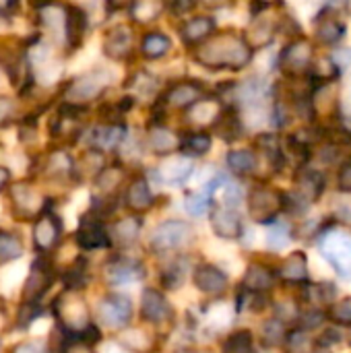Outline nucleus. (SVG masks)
Instances as JSON below:
<instances>
[{"label":"nucleus","instance_id":"1","mask_svg":"<svg viewBox=\"0 0 351 353\" xmlns=\"http://www.w3.org/2000/svg\"><path fill=\"white\" fill-rule=\"evenodd\" d=\"M252 48L250 43L228 31V33H219V35H211L207 41H203L197 48V60L211 70H221V68H230V70H242L244 66L250 64L252 60Z\"/></svg>","mask_w":351,"mask_h":353},{"label":"nucleus","instance_id":"2","mask_svg":"<svg viewBox=\"0 0 351 353\" xmlns=\"http://www.w3.org/2000/svg\"><path fill=\"white\" fill-rule=\"evenodd\" d=\"M319 250L339 277L351 279V234L343 230L325 232L319 238Z\"/></svg>","mask_w":351,"mask_h":353},{"label":"nucleus","instance_id":"3","mask_svg":"<svg viewBox=\"0 0 351 353\" xmlns=\"http://www.w3.org/2000/svg\"><path fill=\"white\" fill-rule=\"evenodd\" d=\"M283 211V194L275 188L257 186L248 194V213L254 221L271 225Z\"/></svg>","mask_w":351,"mask_h":353},{"label":"nucleus","instance_id":"4","mask_svg":"<svg viewBox=\"0 0 351 353\" xmlns=\"http://www.w3.org/2000/svg\"><path fill=\"white\" fill-rule=\"evenodd\" d=\"M190 240H192V228L188 223L180 219H168L151 232L149 246L153 252H170L182 248Z\"/></svg>","mask_w":351,"mask_h":353},{"label":"nucleus","instance_id":"5","mask_svg":"<svg viewBox=\"0 0 351 353\" xmlns=\"http://www.w3.org/2000/svg\"><path fill=\"white\" fill-rule=\"evenodd\" d=\"M314 62V50L312 43L306 37H296L294 41H290L283 52H281V70L290 77H298L302 72H306Z\"/></svg>","mask_w":351,"mask_h":353},{"label":"nucleus","instance_id":"6","mask_svg":"<svg viewBox=\"0 0 351 353\" xmlns=\"http://www.w3.org/2000/svg\"><path fill=\"white\" fill-rule=\"evenodd\" d=\"M97 316L110 329H124V327H128V323L132 319L130 300L122 294H110L99 302Z\"/></svg>","mask_w":351,"mask_h":353},{"label":"nucleus","instance_id":"7","mask_svg":"<svg viewBox=\"0 0 351 353\" xmlns=\"http://www.w3.org/2000/svg\"><path fill=\"white\" fill-rule=\"evenodd\" d=\"M106 74L101 70H93L87 74H81L79 79H74L68 89H66V99L70 103H85L91 101L93 97H97L103 87H106Z\"/></svg>","mask_w":351,"mask_h":353},{"label":"nucleus","instance_id":"8","mask_svg":"<svg viewBox=\"0 0 351 353\" xmlns=\"http://www.w3.org/2000/svg\"><path fill=\"white\" fill-rule=\"evenodd\" d=\"M60 236H62V221L58 219V215L52 213V211H41V215H39V219L35 221V228H33L35 248L39 252H48L58 244Z\"/></svg>","mask_w":351,"mask_h":353},{"label":"nucleus","instance_id":"9","mask_svg":"<svg viewBox=\"0 0 351 353\" xmlns=\"http://www.w3.org/2000/svg\"><path fill=\"white\" fill-rule=\"evenodd\" d=\"M211 228L221 240H238L244 232L242 217L234 207H215L211 213Z\"/></svg>","mask_w":351,"mask_h":353},{"label":"nucleus","instance_id":"10","mask_svg":"<svg viewBox=\"0 0 351 353\" xmlns=\"http://www.w3.org/2000/svg\"><path fill=\"white\" fill-rule=\"evenodd\" d=\"M74 238H77V244L85 250H97V248H106L112 244V236L108 234L106 225L97 217H83Z\"/></svg>","mask_w":351,"mask_h":353},{"label":"nucleus","instance_id":"11","mask_svg":"<svg viewBox=\"0 0 351 353\" xmlns=\"http://www.w3.org/2000/svg\"><path fill=\"white\" fill-rule=\"evenodd\" d=\"M314 29H317V39L325 46H335L345 35V25L337 17L333 6H327L319 12V17L314 19Z\"/></svg>","mask_w":351,"mask_h":353},{"label":"nucleus","instance_id":"12","mask_svg":"<svg viewBox=\"0 0 351 353\" xmlns=\"http://www.w3.org/2000/svg\"><path fill=\"white\" fill-rule=\"evenodd\" d=\"M203 97V85H199L197 81H180L168 87L163 101L170 108H178V110H190L194 103H199Z\"/></svg>","mask_w":351,"mask_h":353},{"label":"nucleus","instance_id":"13","mask_svg":"<svg viewBox=\"0 0 351 353\" xmlns=\"http://www.w3.org/2000/svg\"><path fill=\"white\" fill-rule=\"evenodd\" d=\"M141 316H143V321L153 323V325L166 323L172 316L168 298L159 290L147 288L141 296Z\"/></svg>","mask_w":351,"mask_h":353},{"label":"nucleus","instance_id":"14","mask_svg":"<svg viewBox=\"0 0 351 353\" xmlns=\"http://www.w3.org/2000/svg\"><path fill=\"white\" fill-rule=\"evenodd\" d=\"M132 29L126 25H116L103 37V52L112 60H124L132 52Z\"/></svg>","mask_w":351,"mask_h":353},{"label":"nucleus","instance_id":"15","mask_svg":"<svg viewBox=\"0 0 351 353\" xmlns=\"http://www.w3.org/2000/svg\"><path fill=\"white\" fill-rule=\"evenodd\" d=\"M230 279L217 265H199L194 269V285L203 294H221L225 292Z\"/></svg>","mask_w":351,"mask_h":353},{"label":"nucleus","instance_id":"16","mask_svg":"<svg viewBox=\"0 0 351 353\" xmlns=\"http://www.w3.org/2000/svg\"><path fill=\"white\" fill-rule=\"evenodd\" d=\"M213 31H215V21L211 17L201 14L184 21V25L180 27V37L186 46H201L213 35Z\"/></svg>","mask_w":351,"mask_h":353},{"label":"nucleus","instance_id":"17","mask_svg":"<svg viewBox=\"0 0 351 353\" xmlns=\"http://www.w3.org/2000/svg\"><path fill=\"white\" fill-rule=\"evenodd\" d=\"M143 275H145L143 265L139 261H130V259H116L106 269V277L112 285L132 283V281H139Z\"/></svg>","mask_w":351,"mask_h":353},{"label":"nucleus","instance_id":"18","mask_svg":"<svg viewBox=\"0 0 351 353\" xmlns=\"http://www.w3.org/2000/svg\"><path fill=\"white\" fill-rule=\"evenodd\" d=\"M52 279L54 277H52L50 265H46L41 261H35L33 267H31V273H29V277L25 281V300L37 302L46 294V290L52 285Z\"/></svg>","mask_w":351,"mask_h":353},{"label":"nucleus","instance_id":"19","mask_svg":"<svg viewBox=\"0 0 351 353\" xmlns=\"http://www.w3.org/2000/svg\"><path fill=\"white\" fill-rule=\"evenodd\" d=\"M124 203L130 211L134 213H145L153 207V192L151 186L145 178H137L128 184L126 194H124Z\"/></svg>","mask_w":351,"mask_h":353},{"label":"nucleus","instance_id":"20","mask_svg":"<svg viewBox=\"0 0 351 353\" xmlns=\"http://www.w3.org/2000/svg\"><path fill=\"white\" fill-rule=\"evenodd\" d=\"M275 285V273L271 267L263 265V263H252L244 275V283L242 288L248 292H257V294H265Z\"/></svg>","mask_w":351,"mask_h":353},{"label":"nucleus","instance_id":"21","mask_svg":"<svg viewBox=\"0 0 351 353\" xmlns=\"http://www.w3.org/2000/svg\"><path fill=\"white\" fill-rule=\"evenodd\" d=\"M124 139H126V128L122 124H106L91 132L89 143L93 149L108 151V149H116L118 145H122Z\"/></svg>","mask_w":351,"mask_h":353},{"label":"nucleus","instance_id":"22","mask_svg":"<svg viewBox=\"0 0 351 353\" xmlns=\"http://www.w3.org/2000/svg\"><path fill=\"white\" fill-rule=\"evenodd\" d=\"M194 165L184 159V157H172L168 159L159 170H157V176L161 178V182L170 184V186H180L188 180V176L192 174Z\"/></svg>","mask_w":351,"mask_h":353},{"label":"nucleus","instance_id":"23","mask_svg":"<svg viewBox=\"0 0 351 353\" xmlns=\"http://www.w3.org/2000/svg\"><path fill=\"white\" fill-rule=\"evenodd\" d=\"M279 277L285 283H304L308 279V259L304 252H292L279 267Z\"/></svg>","mask_w":351,"mask_h":353},{"label":"nucleus","instance_id":"24","mask_svg":"<svg viewBox=\"0 0 351 353\" xmlns=\"http://www.w3.org/2000/svg\"><path fill=\"white\" fill-rule=\"evenodd\" d=\"M275 37V23L267 17H254L252 25L248 27V37L246 41L250 43L252 50H261L269 46Z\"/></svg>","mask_w":351,"mask_h":353},{"label":"nucleus","instance_id":"25","mask_svg":"<svg viewBox=\"0 0 351 353\" xmlns=\"http://www.w3.org/2000/svg\"><path fill=\"white\" fill-rule=\"evenodd\" d=\"M325 190V178L317 170H302L298 176V188L296 192L302 194L308 203L319 201Z\"/></svg>","mask_w":351,"mask_h":353},{"label":"nucleus","instance_id":"26","mask_svg":"<svg viewBox=\"0 0 351 353\" xmlns=\"http://www.w3.org/2000/svg\"><path fill=\"white\" fill-rule=\"evenodd\" d=\"M180 143H182V137H178L176 132L168 130V128H161V126H153L151 132H149V147L155 151V153H172L176 149H180Z\"/></svg>","mask_w":351,"mask_h":353},{"label":"nucleus","instance_id":"27","mask_svg":"<svg viewBox=\"0 0 351 353\" xmlns=\"http://www.w3.org/2000/svg\"><path fill=\"white\" fill-rule=\"evenodd\" d=\"M141 219L139 217H124V219H120V221H116L114 223V228H112V240L116 242V244H120V246H130V244H134L137 242V238H139V234H141Z\"/></svg>","mask_w":351,"mask_h":353},{"label":"nucleus","instance_id":"28","mask_svg":"<svg viewBox=\"0 0 351 353\" xmlns=\"http://www.w3.org/2000/svg\"><path fill=\"white\" fill-rule=\"evenodd\" d=\"M172 48V41L168 35L159 33V31H151L143 37L141 41V54L149 60H159L163 58Z\"/></svg>","mask_w":351,"mask_h":353},{"label":"nucleus","instance_id":"29","mask_svg":"<svg viewBox=\"0 0 351 353\" xmlns=\"http://www.w3.org/2000/svg\"><path fill=\"white\" fill-rule=\"evenodd\" d=\"M211 134L203 132V130H194V132H186L182 137L180 143V151L188 157H201L207 155L211 151Z\"/></svg>","mask_w":351,"mask_h":353},{"label":"nucleus","instance_id":"30","mask_svg":"<svg viewBox=\"0 0 351 353\" xmlns=\"http://www.w3.org/2000/svg\"><path fill=\"white\" fill-rule=\"evenodd\" d=\"M215 130L223 141H234L242 134V122L238 112H234V108H225L217 120H215Z\"/></svg>","mask_w":351,"mask_h":353},{"label":"nucleus","instance_id":"31","mask_svg":"<svg viewBox=\"0 0 351 353\" xmlns=\"http://www.w3.org/2000/svg\"><path fill=\"white\" fill-rule=\"evenodd\" d=\"M10 194H12V203H14V209L21 211L25 217L35 213V209H39V203L35 201L37 194L31 186H27L25 182H19V184H12L10 186Z\"/></svg>","mask_w":351,"mask_h":353},{"label":"nucleus","instance_id":"32","mask_svg":"<svg viewBox=\"0 0 351 353\" xmlns=\"http://www.w3.org/2000/svg\"><path fill=\"white\" fill-rule=\"evenodd\" d=\"M87 31V14L81 8H66V39L70 46H79Z\"/></svg>","mask_w":351,"mask_h":353},{"label":"nucleus","instance_id":"33","mask_svg":"<svg viewBox=\"0 0 351 353\" xmlns=\"http://www.w3.org/2000/svg\"><path fill=\"white\" fill-rule=\"evenodd\" d=\"M225 159H228L230 170L240 174V176L252 174L257 170V155L250 149H234L228 153Z\"/></svg>","mask_w":351,"mask_h":353},{"label":"nucleus","instance_id":"34","mask_svg":"<svg viewBox=\"0 0 351 353\" xmlns=\"http://www.w3.org/2000/svg\"><path fill=\"white\" fill-rule=\"evenodd\" d=\"M285 352L288 353H314L319 350V343L310 337L306 329H296L288 333L285 337Z\"/></svg>","mask_w":351,"mask_h":353},{"label":"nucleus","instance_id":"35","mask_svg":"<svg viewBox=\"0 0 351 353\" xmlns=\"http://www.w3.org/2000/svg\"><path fill=\"white\" fill-rule=\"evenodd\" d=\"M166 8V0H134L132 2V19L139 23H149L157 19Z\"/></svg>","mask_w":351,"mask_h":353},{"label":"nucleus","instance_id":"36","mask_svg":"<svg viewBox=\"0 0 351 353\" xmlns=\"http://www.w3.org/2000/svg\"><path fill=\"white\" fill-rule=\"evenodd\" d=\"M122 176H124V174H122L120 168H106V170H101V172L97 174L95 186H97V190H99L103 196H108V194H112V192L120 186Z\"/></svg>","mask_w":351,"mask_h":353},{"label":"nucleus","instance_id":"37","mask_svg":"<svg viewBox=\"0 0 351 353\" xmlns=\"http://www.w3.org/2000/svg\"><path fill=\"white\" fill-rule=\"evenodd\" d=\"M23 254V244L17 236L0 232V265L10 263Z\"/></svg>","mask_w":351,"mask_h":353},{"label":"nucleus","instance_id":"38","mask_svg":"<svg viewBox=\"0 0 351 353\" xmlns=\"http://www.w3.org/2000/svg\"><path fill=\"white\" fill-rule=\"evenodd\" d=\"M184 207L186 211L192 215V217H201L209 211L211 207V192L205 188V190H199V192H192L184 199Z\"/></svg>","mask_w":351,"mask_h":353},{"label":"nucleus","instance_id":"39","mask_svg":"<svg viewBox=\"0 0 351 353\" xmlns=\"http://www.w3.org/2000/svg\"><path fill=\"white\" fill-rule=\"evenodd\" d=\"M261 335H263V341L265 345L269 347H277V345H283L285 343V329H283V323L279 319H273L269 323L263 325L261 329Z\"/></svg>","mask_w":351,"mask_h":353},{"label":"nucleus","instance_id":"40","mask_svg":"<svg viewBox=\"0 0 351 353\" xmlns=\"http://www.w3.org/2000/svg\"><path fill=\"white\" fill-rule=\"evenodd\" d=\"M225 353H254V341L250 331H236L228 341H225Z\"/></svg>","mask_w":351,"mask_h":353},{"label":"nucleus","instance_id":"41","mask_svg":"<svg viewBox=\"0 0 351 353\" xmlns=\"http://www.w3.org/2000/svg\"><path fill=\"white\" fill-rule=\"evenodd\" d=\"M70 170H72V161H70V157H68L66 153L56 151V153L50 155L48 165H46V172H48V174H54V176L58 178V176L70 174Z\"/></svg>","mask_w":351,"mask_h":353},{"label":"nucleus","instance_id":"42","mask_svg":"<svg viewBox=\"0 0 351 353\" xmlns=\"http://www.w3.org/2000/svg\"><path fill=\"white\" fill-rule=\"evenodd\" d=\"M267 242L271 248H283L288 242H290V225L285 223H271L269 225V232H267Z\"/></svg>","mask_w":351,"mask_h":353},{"label":"nucleus","instance_id":"43","mask_svg":"<svg viewBox=\"0 0 351 353\" xmlns=\"http://www.w3.org/2000/svg\"><path fill=\"white\" fill-rule=\"evenodd\" d=\"M329 319L337 325H348L351 327V296L341 300L339 304H335L329 312Z\"/></svg>","mask_w":351,"mask_h":353},{"label":"nucleus","instance_id":"44","mask_svg":"<svg viewBox=\"0 0 351 353\" xmlns=\"http://www.w3.org/2000/svg\"><path fill=\"white\" fill-rule=\"evenodd\" d=\"M298 321H300L302 329L310 331V329L321 327V325L327 321V314H325L321 308H310V310H306L304 314H300V316H298Z\"/></svg>","mask_w":351,"mask_h":353},{"label":"nucleus","instance_id":"45","mask_svg":"<svg viewBox=\"0 0 351 353\" xmlns=\"http://www.w3.org/2000/svg\"><path fill=\"white\" fill-rule=\"evenodd\" d=\"M197 6V0H166V8L176 17H186Z\"/></svg>","mask_w":351,"mask_h":353},{"label":"nucleus","instance_id":"46","mask_svg":"<svg viewBox=\"0 0 351 353\" xmlns=\"http://www.w3.org/2000/svg\"><path fill=\"white\" fill-rule=\"evenodd\" d=\"M182 281H184V269H182V263H176V265H172V267L166 271L163 283H166L168 288H178Z\"/></svg>","mask_w":351,"mask_h":353},{"label":"nucleus","instance_id":"47","mask_svg":"<svg viewBox=\"0 0 351 353\" xmlns=\"http://www.w3.org/2000/svg\"><path fill=\"white\" fill-rule=\"evenodd\" d=\"M240 201H242V190H240V186H236L234 182H225L223 203H225L228 207H238Z\"/></svg>","mask_w":351,"mask_h":353},{"label":"nucleus","instance_id":"48","mask_svg":"<svg viewBox=\"0 0 351 353\" xmlns=\"http://www.w3.org/2000/svg\"><path fill=\"white\" fill-rule=\"evenodd\" d=\"M39 314H41V310L37 308V304H25L23 310H21V316H19L21 327H29Z\"/></svg>","mask_w":351,"mask_h":353},{"label":"nucleus","instance_id":"49","mask_svg":"<svg viewBox=\"0 0 351 353\" xmlns=\"http://www.w3.org/2000/svg\"><path fill=\"white\" fill-rule=\"evenodd\" d=\"M339 188L343 192H351V161H348L339 172Z\"/></svg>","mask_w":351,"mask_h":353},{"label":"nucleus","instance_id":"50","mask_svg":"<svg viewBox=\"0 0 351 353\" xmlns=\"http://www.w3.org/2000/svg\"><path fill=\"white\" fill-rule=\"evenodd\" d=\"M134 0H108V6L112 8V10H116V8H124L126 4H132Z\"/></svg>","mask_w":351,"mask_h":353},{"label":"nucleus","instance_id":"51","mask_svg":"<svg viewBox=\"0 0 351 353\" xmlns=\"http://www.w3.org/2000/svg\"><path fill=\"white\" fill-rule=\"evenodd\" d=\"M10 182V172L6 168H0V190Z\"/></svg>","mask_w":351,"mask_h":353},{"label":"nucleus","instance_id":"52","mask_svg":"<svg viewBox=\"0 0 351 353\" xmlns=\"http://www.w3.org/2000/svg\"><path fill=\"white\" fill-rule=\"evenodd\" d=\"M277 0H254V12L259 10V8H267V6H271V4H275Z\"/></svg>","mask_w":351,"mask_h":353},{"label":"nucleus","instance_id":"53","mask_svg":"<svg viewBox=\"0 0 351 353\" xmlns=\"http://www.w3.org/2000/svg\"><path fill=\"white\" fill-rule=\"evenodd\" d=\"M230 0H203V4H207V6H217V8H221V6H225Z\"/></svg>","mask_w":351,"mask_h":353},{"label":"nucleus","instance_id":"54","mask_svg":"<svg viewBox=\"0 0 351 353\" xmlns=\"http://www.w3.org/2000/svg\"><path fill=\"white\" fill-rule=\"evenodd\" d=\"M12 2H14V0H0V12L4 14V12L12 6Z\"/></svg>","mask_w":351,"mask_h":353},{"label":"nucleus","instance_id":"55","mask_svg":"<svg viewBox=\"0 0 351 353\" xmlns=\"http://www.w3.org/2000/svg\"><path fill=\"white\" fill-rule=\"evenodd\" d=\"M314 353H329V352H327V347H323V350H317Z\"/></svg>","mask_w":351,"mask_h":353},{"label":"nucleus","instance_id":"56","mask_svg":"<svg viewBox=\"0 0 351 353\" xmlns=\"http://www.w3.org/2000/svg\"><path fill=\"white\" fill-rule=\"evenodd\" d=\"M350 341H351V331H350Z\"/></svg>","mask_w":351,"mask_h":353}]
</instances>
